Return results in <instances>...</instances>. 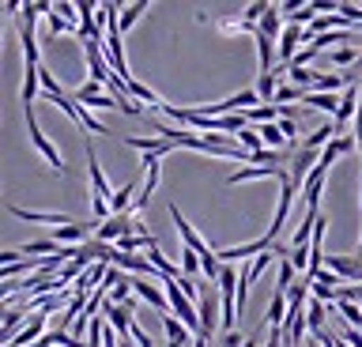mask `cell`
I'll return each instance as SVG.
<instances>
[{"mask_svg":"<svg viewBox=\"0 0 362 347\" xmlns=\"http://www.w3.org/2000/svg\"><path fill=\"white\" fill-rule=\"evenodd\" d=\"M124 148H132V151H140V155H166L174 151V143L170 140H163V136H129L124 140Z\"/></svg>","mask_w":362,"mask_h":347,"instance_id":"8fae6325","label":"cell"},{"mask_svg":"<svg viewBox=\"0 0 362 347\" xmlns=\"http://www.w3.org/2000/svg\"><path fill=\"white\" fill-rule=\"evenodd\" d=\"M325 268L336 272L344 283H362V257H347V253H325Z\"/></svg>","mask_w":362,"mask_h":347,"instance_id":"277c9868","label":"cell"},{"mask_svg":"<svg viewBox=\"0 0 362 347\" xmlns=\"http://www.w3.org/2000/svg\"><path fill=\"white\" fill-rule=\"evenodd\" d=\"M305 324H310V336H313V340H321V336L328 332L325 329V302H310V306H305Z\"/></svg>","mask_w":362,"mask_h":347,"instance_id":"9a60e30c","label":"cell"},{"mask_svg":"<svg viewBox=\"0 0 362 347\" xmlns=\"http://www.w3.org/2000/svg\"><path fill=\"white\" fill-rule=\"evenodd\" d=\"M358 57H362V46H344V49H332L325 61L332 64V69H355Z\"/></svg>","mask_w":362,"mask_h":347,"instance_id":"2e32d148","label":"cell"},{"mask_svg":"<svg viewBox=\"0 0 362 347\" xmlns=\"http://www.w3.org/2000/svg\"><path fill=\"white\" fill-rule=\"evenodd\" d=\"M45 30H49V38H53V35H64V30H76V35H79V27L72 23V19H64L57 8H49V12H45Z\"/></svg>","mask_w":362,"mask_h":347,"instance_id":"44dd1931","label":"cell"},{"mask_svg":"<svg viewBox=\"0 0 362 347\" xmlns=\"http://www.w3.org/2000/svg\"><path fill=\"white\" fill-rule=\"evenodd\" d=\"M8 211L16 219H23V223H49L53 230H61V227H68V223H76L72 216H64V211H34V208H19V204H8Z\"/></svg>","mask_w":362,"mask_h":347,"instance_id":"52a82bcc","label":"cell"},{"mask_svg":"<svg viewBox=\"0 0 362 347\" xmlns=\"http://www.w3.org/2000/svg\"><path fill=\"white\" fill-rule=\"evenodd\" d=\"M174 283H177V287L185 290V295H189V298H192V302H197V306H200V295H197V279H189V276H177Z\"/></svg>","mask_w":362,"mask_h":347,"instance_id":"4316f807","label":"cell"},{"mask_svg":"<svg viewBox=\"0 0 362 347\" xmlns=\"http://www.w3.org/2000/svg\"><path fill=\"white\" fill-rule=\"evenodd\" d=\"M192 347H219L211 340V336H204V332H197V340H192Z\"/></svg>","mask_w":362,"mask_h":347,"instance_id":"f546056e","label":"cell"},{"mask_svg":"<svg viewBox=\"0 0 362 347\" xmlns=\"http://www.w3.org/2000/svg\"><path fill=\"white\" fill-rule=\"evenodd\" d=\"M305 329H310V324H305V310H291L287 321H283V347H305L302 343Z\"/></svg>","mask_w":362,"mask_h":347,"instance_id":"30bf717a","label":"cell"},{"mask_svg":"<svg viewBox=\"0 0 362 347\" xmlns=\"http://www.w3.org/2000/svg\"><path fill=\"white\" fill-rule=\"evenodd\" d=\"M129 95H132V98H144V106H158V110L166 106L163 98L151 91V87H144V83H136V80H129Z\"/></svg>","mask_w":362,"mask_h":347,"instance_id":"d4e9b609","label":"cell"},{"mask_svg":"<svg viewBox=\"0 0 362 347\" xmlns=\"http://www.w3.org/2000/svg\"><path fill=\"white\" fill-rule=\"evenodd\" d=\"M245 117H249V125H253V129H260V125H276L283 114H279V106H253Z\"/></svg>","mask_w":362,"mask_h":347,"instance_id":"ac0fdd59","label":"cell"},{"mask_svg":"<svg viewBox=\"0 0 362 347\" xmlns=\"http://www.w3.org/2000/svg\"><path fill=\"white\" fill-rule=\"evenodd\" d=\"M294 193L298 189L291 185V174L279 182V204H276V216H272V223H268V230H264V238L276 245V238H279V230H283V223H287V216H291V204H294Z\"/></svg>","mask_w":362,"mask_h":347,"instance_id":"3957f363","label":"cell"},{"mask_svg":"<svg viewBox=\"0 0 362 347\" xmlns=\"http://www.w3.org/2000/svg\"><path fill=\"white\" fill-rule=\"evenodd\" d=\"M283 12H279V4H268V12H264V19H260V27H257V35H264V38H276L279 42V35H283Z\"/></svg>","mask_w":362,"mask_h":347,"instance_id":"4fadbf2b","label":"cell"},{"mask_svg":"<svg viewBox=\"0 0 362 347\" xmlns=\"http://www.w3.org/2000/svg\"><path fill=\"white\" fill-rule=\"evenodd\" d=\"M147 261L158 268V276H163V279H177V276H181V268H177V264H170V261H166V253L158 249V245H155V249H147Z\"/></svg>","mask_w":362,"mask_h":347,"instance_id":"ffe728a7","label":"cell"},{"mask_svg":"<svg viewBox=\"0 0 362 347\" xmlns=\"http://www.w3.org/2000/svg\"><path fill=\"white\" fill-rule=\"evenodd\" d=\"M305 106H313V110H325V114H339V95H321V91H305V98H302Z\"/></svg>","mask_w":362,"mask_h":347,"instance_id":"e0dca14e","label":"cell"},{"mask_svg":"<svg viewBox=\"0 0 362 347\" xmlns=\"http://www.w3.org/2000/svg\"><path fill=\"white\" fill-rule=\"evenodd\" d=\"M336 313L347 321V329L362 332V306H355V302H336Z\"/></svg>","mask_w":362,"mask_h":347,"instance_id":"cb8c5ba5","label":"cell"},{"mask_svg":"<svg viewBox=\"0 0 362 347\" xmlns=\"http://www.w3.org/2000/svg\"><path fill=\"white\" fill-rule=\"evenodd\" d=\"M317 163H321V151H310V148L294 151V163L287 166V170H291V185L294 189H305V182H310V174H313Z\"/></svg>","mask_w":362,"mask_h":347,"instance_id":"5b68a950","label":"cell"},{"mask_svg":"<svg viewBox=\"0 0 362 347\" xmlns=\"http://www.w3.org/2000/svg\"><path fill=\"white\" fill-rule=\"evenodd\" d=\"M257 57H260V72L257 76H268L272 72V61H276V53H279V42L276 38H264V35H257Z\"/></svg>","mask_w":362,"mask_h":347,"instance_id":"5bb4252c","label":"cell"},{"mask_svg":"<svg viewBox=\"0 0 362 347\" xmlns=\"http://www.w3.org/2000/svg\"><path fill=\"white\" fill-rule=\"evenodd\" d=\"M310 42H313V38H310V30H302V27L287 23V30L279 35V61H283V64H291V61H294V53L305 49Z\"/></svg>","mask_w":362,"mask_h":347,"instance_id":"8992f818","label":"cell"},{"mask_svg":"<svg viewBox=\"0 0 362 347\" xmlns=\"http://www.w3.org/2000/svg\"><path fill=\"white\" fill-rule=\"evenodd\" d=\"M279 129H283V136L294 143V132H298V117H279Z\"/></svg>","mask_w":362,"mask_h":347,"instance_id":"83f0119b","label":"cell"},{"mask_svg":"<svg viewBox=\"0 0 362 347\" xmlns=\"http://www.w3.org/2000/svg\"><path fill=\"white\" fill-rule=\"evenodd\" d=\"M170 219H174V227H177V234H181V245H189L192 253H208V242H204V234H197L192 230V223H185V216H181V208L177 204H170Z\"/></svg>","mask_w":362,"mask_h":347,"instance_id":"ba28073f","label":"cell"},{"mask_svg":"<svg viewBox=\"0 0 362 347\" xmlns=\"http://www.w3.org/2000/svg\"><path fill=\"white\" fill-rule=\"evenodd\" d=\"M147 12V0H136V4H121V30H132L140 23V16Z\"/></svg>","mask_w":362,"mask_h":347,"instance_id":"603a6c76","label":"cell"},{"mask_svg":"<svg viewBox=\"0 0 362 347\" xmlns=\"http://www.w3.org/2000/svg\"><path fill=\"white\" fill-rule=\"evenodd\" d=\"M102 313H106V324L117 336H129V329H132V310L129 306H113V302H106L102 306Z\"/></svg>","mask_w":362,"mask_h":347,"instance_id":"7c38bea8","label":"cell"},{"mask_svg":"<svg viewBox=\"0 0 362 347\" xmlns=\"http://www.w3.org/2000/svg\"><path fill=\"white\" fill-rule=\"evenodd\" d=\"M23 121H27V132H30V143L45 155V163H53V170H64V159H61V151H57V143L42 132L38 125V117H34V110H23Z\"/></svg>","mask_w":362,"mask_h":347,"instance_id":"7a4b0ae2","label":"cell"},{"mask_svg":"<svg viewBox=\"0 0 362 347\" xmlns=\"http://www.w3.org/2000/svg\"><path fill=\"white\" fill-rule=\"evenodd\" d=\"M42 91L49 95V98H61V95H64V91H61V83H57V76H53V72H45V69H42Z\"/></svg>","mask_w":362,"mask_h":347,"instance_id":"484cf974","label":"cell"},{"mask_svg":"<svg viewBox=\"0 0 362 347\" xmlns=\"http://www.w3.org/2000/svg\"><path fill=\"white\" fill-rule=\"evenodd\" d=\"M23 317H34V313H27L23 306H8V310H4V336H8V343L19 336L16 329H19V321H23Z\"/></svg>","mask_w":362,"mask_h":347,"instance_id":"7402d4cb","label":"cell"},{"mask_svg":"<svg viewBox=\"0 0 362 347\" xmlns=\"http://www.w3.org/2000/svg\"><path fill=\"white\" fill-rule=\"evenodd\" d=\"M264 347H283V329H268V340Z\"/></svg>","mask_w":362,"mask_h":347,"instance_id":"f1b7e54d","label":"cell"},{"mask_svg":"<svg viewBox=\"0 0 362 347\" xmlns=\"http://www.w3.org/2000/svg\"><path fill=\"white\" fill-rule=\"evenodd\" d=\"M129 234H140V223H136V216H110L106 223H98L95 227V238L106 242V245H117L121 238H129Z\"/></svg>","mask_w":362,"mask_h":347,"instance_id":"6da1fadb","label":"cell"},{"mask_svg":"<svg viewBox=\"0 0 362 347\" xmlns=\"http://www.w3.org/2000/svg\"><path fill=\"white\" fill-rule=\"evenodd\" d=\"M181 261H177V268H181V276H189V279H197L200 272H204V264H200V253H192L189 245H181Z\"/></svg>","mask_w":362,"mask_h":347,"instance_id":"d6986e66","label":"cell"},{"mask_svg":"<svg viewBox=\"0 0 362 347\" xmlns=\"http://www.w3.org/2000/svg\"><path fill=\"white\" fill-rule=\"evenodd\" d=\"M358 106H362V83L347 87V91L339 95V114H336V129H339V132H344V129L351 125V121H355Z\"/></svg>","mask_w":362,"mask_h":347,"instance_id":"9c48e42d","label":"cell"}]
</instances>
